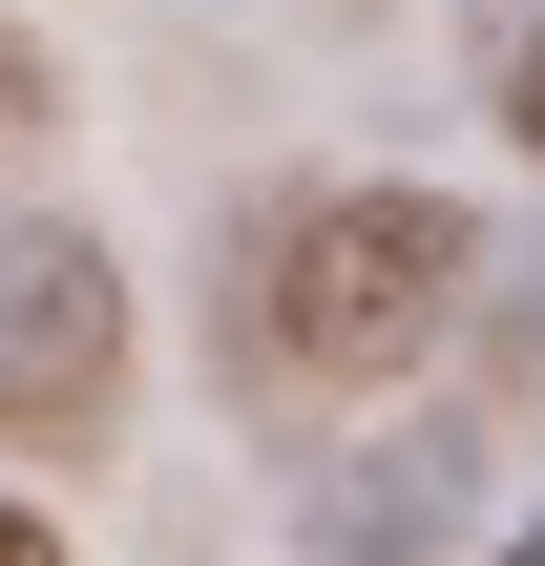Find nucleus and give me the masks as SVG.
I'll return each instance as SVG.
<instances>
[{
  "label": "nucleus",
  "instance_id": "obj_1",
  "mask_svg": "<svg viewBox=\"0 0 545 566\" xmlns=\"http://www.w3.org/2000/svg\"><path fill=\"white\" fill-rule=\"evenodd\" d=\"M273 315V378H315V399H378L399 357H441V315L483 294V210L462 189H315L294 231H273V273H252Z\"/></svg>",
  "mask_w": 545,
  "mask_h": 566
},
{
  "label": "nucleus",
  "instance_id": "obj_2",
  "mask_svg": "<svg viewBox=\"0 0 545 566\" xmlns=\"http://www.w3.org/2000/svg\"><path fill=\"white\" fill-rule=\"evenodd\" d=\"M126 420V252L84 210H0V441Z\"/></svg>",
  "mask_w": 545,
  "mask_h": 566
},
{
  "label": "nucleus",
  "instance_id": "obj_3",
  "mask_svg": "<svg viewBox=\"0 0 545 566\" xmlns=\"http://www.w3.org/2000/svg\"><path fill=\"white\" fill-rule=\"evenodd\" d=\"M441 504H462V441H399V462L336 504V566H420V546H441Z\"/></svg>",
  "mask_w": 545,
  "mask_h": 566
},
{
  "label": "nucleus",
  "instance_id": "obj_4",
  "mask_svg": "<svg viewBox=\"0 0 545 566\" xmlns=\"http://www.w3.org/2000/svg\"><path fill=\"white\" fill-rule=\"evenodd\" d=\"M42 126H63V63H42V42H21V21H0V168H21V147H42Z\"/></svg>",
  "mask_w": 545,
  "mask_h": 566
},
{
  "label": "nucleus",
  "instance_id": "obj_5",
  "mask_svg": "<svg viewBox=\"0 0 545 566\" xmlns=\"http://www.w3.org/2000/svg\"><path fill=\"white\" fill-rule=\"evenodd\" d=\"M504 126H525V147H545V21H525V42H504Z\"/></svg>",
  "mask_w": 545,
  "mask_h": 566
},
{
  "label": "nucleus",
  "instance_id": "obj_6",
  "mask_svg": "<svg viewBox=\"0 0 545 566\" xmlns=\"http://www.w3.org/2000/svg\"><path fill=\"white\" fill-rule=\"evenodd\" d=\"M0 566H63V525H42V504H0Z\"/></svg>",
  "mask_w": 545,
  "mask_h": 566
}]
</instances>
